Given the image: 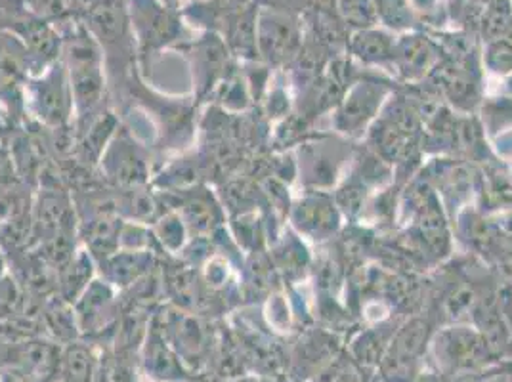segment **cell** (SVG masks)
Segmentation results:
<instances>
[{
  "instance_id": "obj_21",
  "label": "cell",
  "mask_w": 512,
  "mask_h": 382,
  "mask_svg": "<svg viewBox=\"0 0 512 382\" xmlns=\"http://www.w3.org/2000/svg\"><path fill=\"white\" fill-rule=\"evenodd\" d=\"M411 2H413L417 8H421V10H430L436 0H411Z\"/></svg>"
},
{
  "instance_id": "obj_11",
  "label": "cell",
  "mask_w": 512,
  "mask_h": 382,
  "mask_svg": "<svg viewBox=\"0 0 512 382\" xmlns=\"http://www.w3.org/2000/svg\"><path fill=\"white\" fill-rule=\"evenodd\" d=\"M96 371V361L83 346H71L62 360V381L92 382Z\"/></svg>"
},
{
  "instance_id": "obj_6",
  "label": "cell",
  "mask_w": 512,
  "mask_h": 382,
  "mask_svg": "<svg viewBox=\"0 0 512 382\" xmlns=\"http://www.w3.org/2000/svg\"><path fill=\"white\" fill-rule=\"evenodd\" d=\"M151 264V255L148 251H117L102 260V266L106 268V281L109 285L125 287L138 281L148 272Z\"/></svg>"
},
{
  "instance_id": "obj_13",
  "label": "cell",
  "mask_w": 512,
  "mask_h": 382,
  "mask_svg": "<svg viewBox=\"0 0 512 382\" xmlns=\"http://www.w3.org/2000/svg\"><path fill=\"white\" fill-rule=\"evenodd\" d=\"M354 50L363 60L377 62V60L388 58L394 52V44L390 41V37L381 31H362L354 39Z\"/></svg>"
},
{
  "instance_id": "obj_22",
  "label": "cell",
  "mask_w": 512,
  "mask_h": 382,
  "mask_svg": "<svg viewBox=\"0 0 512 382\" xmlns=\"http://www.w3.org/2000/svg\"><path fill=\"white\" fill-rule=\"evenodd\" d=\"M0 270H2V260H0Z\"/></svg>"
},
{
  "instance_id": "obj_10",
  "label": "cell",
  "mask_w": 512,
  "mask_h": 382,
  "mask_svg": "<svg viewBox=\"0 0 512 382\" xmlns=\"http://www.w3.org/2000/svg\"><path fill=\"white\" fill-rule=\"evenodd\" d=\"M14 2L20 4L29 14L43 18L46 22L54 23L58 27L77 18L73 0H14Z\"/></svg>"
},
{
  "instance_id": "obj_15",
  "label": "cell",
  "mask_w": 512,
  "mask_h": 382,
  "mask_svg": "<svg viewBox=\"0 0 512 382\" xmlns=\"http://www.w3.org/2000/svg\"><path fill=\"white\" fill-rule=\"evenodd\" d=\"M377 18L394 29H404L411 25V8L409 0H373Z\"/></svg>"
},
{
  "instance_id": "obj_18",
  "label": "cell",
  "mask_w": 512,
  "mask_h": 382,
  "mask_svg": "<svg viewBox=\"0 0 512 382\" xmlns=\"http://www.w3.org/2000/svg\"><path fill=\"white\" fill-rule=\"evenodd\" d=\"M511 27V10L509 6H493V10H490L486 23H484V29L488 31L490 37H499V35H505L507 29Z\"/></svg>"
},
{
  "instance_id": "obj_7",
  "label": "cell",
  "mask_w": 512,
  "mask_h": 382,
  "mask_svg": "<svg viewBox=\"0 0 512 382\" xmlns=\"http://www.w3.org/2000/svg\"><path fill=\"white\" fill-rule=\"evenodd\" d=\"M167 344L169 342L159 333H151V337H148L146 342V356H144L146 371L157 381H171L178 377V373H182L178 356H174V352Z\"/></svg>"
},
{
  "instance_id": "obj_12",
  "label": "cell",
  "mask_w": 512,
  "mask_h": 382,
  "mask_svg": "<svg viewBox=\"0 0 512 382\" xmlns=\"http://www.w3.org/2000/svg\"><path fill=\"white\" fill-rule=\"evenodd\" d=\"M432 46L423 37H407L398 48V58L409 73H421L432 62Z\"/></svg>"
},
{
  "instance_id": "obj_5",
  "label": "cell",
  "mask_w": 512,
  "mask_h": 382,
  "mask_svg": "<svg viewBox=\"0 0 512 382\" xmlns=\"http://www.w3.org/2000/svg\"><path fill=\"white\" fill-rule=\"evenodd\" d=\"M299 46V25L291 14L262 10L256 18V50L270 62H283Z\"/></svg>"
},
{
  "instance_id": "obj_14",
  "label": "cell",
  "mask_w": 512,
  "mask_h": 382,
  "mask_svg": "<svg viewBox=\"0 0 512 382\" xmlns=\"http://www.w3.org/2000/svg\"><path fill=\"white\" fill-rule=\"evenodd\" d=\"M375 106H377V94L371 88L356 90L342 111V119L346 121V128L362 125L367 117H371Z\"/></svg>"
},
{
  "instance_id": "obj_4",
  "label": "cell",
  "mask_w": 512,
  "mask_h": 382,
  "mask_svg": "<svg viewBox=\"0 0 512 382\" xmlns=\"http://www.w3.org/2000/svg\"><path fill=\"white\" fill-rule=\"evenodd\" d=\"M176 50H180L190 62L193 88H197V96H205L224 75L228 64V44L224 43L218 33L205 31L199 39L178 44Z\"/></svg>"
},
{
  "instance_id": "obj_16",
  "label": "cell",
  "mask_w": 512,
  "mask_h": 382,
  "mask_svg": "<svg viewBox=\"0 0 512 382\" xmlns=\"http://www.w3.org/2000/svg\"><path fill=\"white\" fill-rule=\"evenodd\" d=\"M155 232H157V237L161 239L163 247H167L169 251H176V249H180L184 245L188 228H186L184 220L174 213L163 216L159 220Z\"/></svg>"
},
{
  "instance_id": "obj_19",
  "label": "cell",
  "mask_w": 512,
  "mask_h": 382,
  "mask_svg": "<svg viewBox=\"0 0 512 382\" xmlns=\"http://www.w3.org/2000/svg\"><path fill=\"white\" fill-rule=\"evenodd\" d=\"M262 10H274V12H285L291 14V10L299 4L300 0H255Z\"/></svg>"
},
{
  "instance_id": "obj_17",
  "label": "cell",
  "mask_w": 512,
  "mask_h": 382,
  "mask_svg": "<svg viewBox=\"0 0 512 382\" xmlns=\"http://www.w3.org/2000/svg\"><path fill=\"white\" fill-rule=\"evenodd\" d=\"M342 10L346 20H350L354 25H369L373 18H377L373 0H344Z\"/></svg>"
},
{
  "instance_id": "obj_8",
  "label": "cell",
  "mask_w": 512,
  "mask_h": 382,
  "mask_svg": "<svg viewBox=\"0 0 512 382\" xmlns=\"http://www.w3.org/2000/svg\"><path fill=\"white\" fill-rule=\"evenodd\" d=\"M178 216L184 220L186 228L193 232H209L213 230L218 218V207L214 205L213 199L205 191H193L192 195L186 197L182 203V209Z\"/></svg>"
},
{
  "instance_id": "obj_9",
  "label": "cell",
  "mask_w": 512,
  "mask_h": 382,
  "mask_svg": "<svg viewBox=\"0 0 512 382\" xmlns=\"http://www.w3.org/2000/svg\"><path fill=\"white\" fill-rule=\"evenodd\" d=\"M92 256L79 251V255L71 256V260L65 266L64 277H62V289L67 300H79V297L86 291V287L92 283L90 272H92Z\"/></svg>"
},
{
  "instance_id": "obj_1",
  "label": "cell",
  "mask_w": 512,
  "mask_h": 382,
  "mask_svg": "<svg viewBox=\"0 0 512 382\" xmlns=\"http://www.w3.org/2000/svg\"><path fill=\"white\" fill-rule=\"evenodd\" d=\"M128 14L138 62L144 71L163 50L184 43L186 20L178 6L165 0H128Z\"/></svg>"
},
{
  "instance_id": "obj_20",
  "label": "cell",
  "mask_w": 512,
  "mask_h": 382,
  "mask_svg": "<svg viewBox=\"0 0 512 382\" xmlns=\"http://www.w3.org/2000/svg\"><path fill=\"white\" fill-rule=\"evenodd\" d=\"M10 172H12V157L0 146V186H4L10 180Z\"/></svg>"
},
{
  "instance_id": "obj_2",
  "label": "cell",
  "mask_w": 512,
  "mask_h": 382,
  "mask_svg": "<svg viewBox=\"0 0 512 382\" xmlns=\"http://www.w3.org/2000/svg\"><path fill=\"white\" fill-rule=\"evenodd\" d=\"M27 104L35 117L54 130H62L73 119V96L64 60L48 65L27 83Z\"/></svg>"
},
{
  "instance_id": "obj_3",
  "label": "cell",
  "mask_w": 512,
  "mask_h": 382,
  "mask_svg": "<svg viewBox=\"0 0 512 382\" xmlns=\"http://www.w3.org/2000/svg\"><path fill=\"white\" fill-rule=\"evenodd\" d=\"M102 172L121 190L142 188L150 180V161L144 148L130 136L127 128L119 127L109 142L102 159Z\"/></svg>"
}]
</instances>
